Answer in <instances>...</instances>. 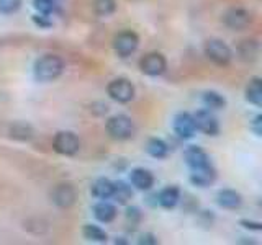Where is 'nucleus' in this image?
<instances>
[{
    "mask_svg": "<svg viewBox=\"0 0 262 245\" xmlns=\"http://www.w3.org/2000/svg\"><path fill=\"white\" fill-rule=\"evenodd\" d=\"M35 79L39 82H53L64 72V61L59 56L46 54L35 62Z\"/></svg>",
    "mask_w": 262,
    "mask_h": 245,
    "instance_id": "obj_1",
    "label": "nucleus"
},
{
    "mask_svg": "<svg viewBox=\"0 0 262 245\" xmlns=\"http://www.w3.org/2000/svg\"><path fill=\"white\" fill-rule=\"evenodd\" d=\"M106 131L117 141H126L135 134V122L126 114H115L106 121Z\"/></svg>",
    "mask_w": 262,
    "mask_h": 245,
    "instance_id": "obj_2",
    "label": "nucleus"
},
{
    "mask_svg": "<svg viewBox=\"0 0 262 245\" xmlns=\"http://www.w3.org/2000/svg\"><path fill=\"white\" fill-rule=\"evenodd\" d=\"M205 54H207L208 59L211 62H215L216 65H228L233 59L231 47L221 39L207 41V44H205Z\"/></svg>",
    "mask_w": 262,
    "mask_h": 245,
    "instance_id": "obj_3",
    "label": "nucleus"
},
{
    "mask_svg": "<svg viewBox=\"0 0 262 245\" xmlns=\"http://www.w3.org/2000/svg\"><path fill=\"white\" fill-rule=\"evenodd\" d=\"M106 92L112 100L118 102V103H128L135 98V87L128 79H115L112 80L108 87H106Z\"/></svg>",
    "mask_w": 262,
    "mask_h": 245,
    "instance_id": "obj_4",
    "label": "nucleus"
},
{
    "mask_svg": "<svg viewBox=\"0 0 262 245\" xmlns=\"http://www.w3.org/2000/svg\"><path fill=\"white\" fill-rule=\"evenodd\" d=\"M53 147L57 154L61 155H76L80 149V141L79 137L71 133V131H59L54 136Z\"/></svg>",
    "mask_w": 262,
    "mask_h": 245,
    "instance_id": "obj_5",
    "label": "nucleus"
},
{
    "mask_svg": "<svg viewBox=\"0 0 262 245\" xmlns=\"http://www.w3.org/2000/svg\"><path fill=\"white\" fill-rule=\"evenodd\" d=\"M139 44V38L135 31H121L113 39V49L120 57H128L133 54Z\"/></svg>",
    "mask_w": 262,
    "mask_h": 245,
    "instance_id": "obj_6",
    "label": "nucleus"
},
{
    "mask_svg": "<svg viewBox=\"0 0 262 245\" xmlns=\"http://www.w3.org/2000/svg\"><path fill=\"white\" fill-rule=\"evenodd\" d=\"M139 69H141L143 74L149 77H158L162 76L167 69V62L166 57L159 53H149L146 54L141 61H139Z\"/></svg>",
    "mask_w": 262,
    "mask_h": 245,
    "instance_id": "obj_7",
    "label": "nucleus"
},
{
    "mask_svg": "<svg viewBox=\"0 0 262 245\" xmlns=\"http://www.w3.org/2000/svg\"><path fill=\"white\" fill-rule=\"evenodd\" d=\"M223 20H225V24H226L228 28H231V30H244V28H248L249 24H251L252 16L243 7H231L225 13Z\"/></svg>",
    "mask_w": 262,
    "mask_h": 245,
    "instance_id": "obj_8",
    "label": "nucleus"
},
{
    "mask_svg": "<svg viewBox=\"0 0 262 245\" xmlns=\"http://www.w3.org/2000/svg\"><path fill=\"white\" fill-rule=\"evenodd\" d=\"M193 119H195V126L196 131H202V133L208 134V136H216L220 133V125H218V119L213 116L211 111L208 108L205 110H199L193 114Z\"/></svg>",
    "mask_w": 262,
    "mask_h": 245,
    "instance_id": "obj_9",
    "label": "nucleus"
},
{
    "mask_svg": "<svg viewBox=\"0 0 262 245\" xmlns=\"http://www.w3.org/2000/svg\"><path fill=\"white\" fill-rule=\"evenodd\" d=\"M174 133L180 139H190L196 133V126H195V119L193 114L182 111L177 113L174 118Z\"/></svg>",
    "mask_w": 262,
    "mask_h": 245,
    "instance_id": "obj_10",
    "label": "nucleus"
},
{
    "mask_svg": "<svg viewBox=\"0 0 262 245\" xmlns=\"http://www.w3.org/2000/svg\"><path fill=\"white\" fill-rule=\"evenodd\" d=\"M184 159L190 170H199V168H205V167L211 165L208 154L205 152L202 147H196V145L188 147L184 154Z\"/></svg>",
    "mask_w": 262,
    "mask_h": 245,
    "instance_id": "obj_11",
    "label": "nucleus"
},
{
    "mask_svg": "<svg viewBox=\"0 0 262 245\" xmlns=\"http://www.w3.org/2000/svg\"><path fill=\"white\" fill-rule=\"evenodd\" d=\"M53 201L59 208H71L76 203V190L71 185H57L53 191Z\"/></svg>",
    "mask_w": 262,
    "mask_h": 245,
    "instance_id": "obj_12",
    "label": "nucleus"
},
{
    "mask_svg": "<svg viewBox=\"0 0 262 245\" xmlns=\"http://www.w3.org/2000/svg\"><path fill=\"white\" fill-rule=\"evenodd\" d=\"M129 180H131V183H133V186L138 188V190H141V191L151 190V186L154 185V177H152L151 172L146 170V168L131 170Z\"/></svg>",
    "mask_w": 262,
    "mask_h": 245,
    "instance_id": "obj_13",
    "label": "nucleus"
},
{
    "mask_svg": "<svg viewBox=\"0 0 262 245\" xmlns=\"http://www.w3.org/2000/svg\"><path fill=\"white\" fill-rule=\"evenodd\" d=\"M216 178V172L213 168V165H208L205 168H199V170H192L190 174V182L196 186H210Z\"/></svg>",
    "mask_w": 262,
    "mask_h": 245,
    "instance_id": "obj_14",
    "label": "nucleus"
},
{
    "mask_svg": "<svg viewBox=\"0 0 262 245\" xmlns=\"http://www.w3.org/2000/svg\"><path fill=\"white\" fill-rule=\"evenodd\" d=\"M216 203L225 209H237L243 204V198L234 190H221L216 194Z\"/></svg>",
    "mask_w": 262,
    "mask_h": 245,
    "instance_id": "obj_15",
    "label": "nucleus"
},
{
    "mask_svg": "<svg viewBox=\"0 0 262 245\" xmlns=\"http://www.w3.org/2000/svg\"><path fill=\"white\" fill-rule=\"evenodd\" d=\"M94 216L97 220H100V223L108 224L117 217V208L108 201H100L94 206Z\"/></svg>",
    "mask_w": 262,
    "mask_h": 245,
    "instance_id": "obj_16",
    "label": "nucleus"
},
{
    "mask_svg": "<svg viewBox=\"0 0 262 245\" xmlns=\"http://www.w3.org/2000/svg\"><path fill=\"white\" fill-rule=\"evenodd\" d=\"M158 200H159V204H161L162 208H166V209L176 208L179 200H180V190H179L177 186H167V188H164V190L159 193Z\"/></svg>",
    "mask_w": 262,
    "mask_h": 245,
    "instance_id": "obj_17",
    "label": "nucleus"
},
{
    "mask_svg": "<svg viewBox=\"0 0 262 245\" xmlns=\"http://www.w3.org/2000/svg\"><path fill=\"white\" fill-rule=\"evenodd\" d=\"M246 100L256 106H262V80L259 77L251 79L246 87Z\"/></svg>",
    "mask_w": 262,
    "mask_h": 245,
    "instance_id": "obj_18",
    "label": "nucleus"
},
{
    "mask_svg": "<svg viewBox=\"0 0 262 245\" xmlns=\"http://www.w3.org/2000/svg\"><path fill=\"white\" fill-rule=\"evenodd\" d=\"M92 194L98 200H108L113 194V182L108 178H98L92 185Z\"/></svg>",
    "mask_w": 262,
    "mask_h": 245,
    "instance_id": "obj_19",
    "label": "nucleus"
},
{
    "mask_svg": "<svg viewBox=\"0 0 262 245\" xmlns=\"http://www.w3.org/2000/svg\"><path fill=\"white\" fill-rule=\"evenodd\" d=\"M146 152L154 159H166L167 154H169V147L166 142L162 141V139L152 137L146 144Z\"/></svg>",
    "mask_w": 262,
    "mask_h": 245,
    "instance_id": "obj_20",
    "label": "nucleus"
},
{
    "mask_svg": "<svg viewBox=\"0 0 262 245\" xmlns=\"http://www.w3.org/2000/svg\"><path fill=\"white\" fill-rule=\"evenodd\" d=\"M112 198L120 204H126L131 198H133V191H131V188L125 182H115Z\"/></svg>",
    "mask_w": 262,
    "mask_h": 245,
    "instance_id": "obj_21",
    "label": "nucleus"
},
{
    "mask_svg": "<svg viewBox=\"0 0 262 245\" xmlns=\"http://www.w3.org/2000/svg\"><path fill=\"white\" fill-rule=\"evenodd\" d=\"M82 235H84L87 240H92V242H106V239H108V235H106L103 229L94 224H85L84 229H82Z\"/></svg>",
    "mask_w": 262,
    "mask_h": 245,
    "instance_id": "obj_22",
    "label": "nucleus"
},
{
    "mask_svg": "<svg viewBox=\"0 0 262 245\" xmlns=\"http://www.w3.org/2000/svg\"><path fill=\"white\" fill-rule=\"evenodd\" d=\"M203 103L208 110H221L226 106L225 96H221L218 92H211V90L203 93Z\"/></svg>",
    "mask_w": 262,
    "mask_h": 245,
    "instance_id": "obj_23",
    "label": "nucleus"
},
{
    "mask_svg": "<svg viewBox=\"0 0 262 245\" xmlns=\"http://www.w3.org/2000/svg\"><path fill=\"white\" fill-rule=\"evenodd\" d=\"M117 10V2L115 0H94V12L98 16H108Z\"/></svg>",
    "mask_w": 262,
    "mask_h": 245,
    "instance_id": "obj_24",
    "label": "nucleus"
},
{
    "mask_svg": "<svg viewBox=\"0 0 262 245\" xmlns=\"http://www.w3.org/2000/svg\"><path fill=\"white\" fill-rule=\"evenodd\" d=\"M33 7L41 15H51L56 10V0H33Z\"/></svg>",
    "mask_w": 262,
    "mask_h": 245,
    "instance_id": "obj_25",
    "label": "nucleus"
},
{
    "mask_svg": "<svg viewBox=\"0 0 262 245\" xmlns=\"http://www.w3.org/2000/svg\"><path fill=\"white\" fill-rule=\"evenodd\" d=\"M21 7V0H0V12L5 15L15 13Z\"/></svg>",
    "mask_w": 262,
    "mask_h": 245,
    "instance_id": "obj_26",
    "label": "nucleus"
},
{
    "mask_svg": "<svg viewBox=\"0 0 262 245\" xmlns=\"http://www.w3.org/2000/svg\"><path fill=\"white\" fill-rule=\"evenodd\" d=\"M138 242L141 245H156L158 243V239H156L152 234H143L141 237H139Z\"/></svg>",
    "mask_w": 262,
    "mask_h": 245,
    "instance_id": "obj_27",
    "label": "nucleus"
},
{
    "mask_svg": "<svg viewBox=\"0 0 262 245\" xmlns=\"http://www.w3.org/2000/svg\"><path fill=\"white\" fill-rule=\"evenodd\" d=\"M260 125H262V116H260V114H257V116L254 118L252 125H251V129L254 131V134H256V136H260V133H262Z\"/></svg>",
    "mask_w": 262,
    "mask_h": 245,
    "instance_id": "obj_28",
    "label": "nucleus"
},
{
    "mask_svg": "<svg viewBox=\"0 0 262 245\" xmlns=\"http://www.w3.org/2000/svg\"><path fill=\"white\" fill-rule=\"evenodd\" d=\"M241 224L248 229H254V231H260V223H249V220H241Z\"/></svg>",
    "mask_w": 262,
    "mask_h": 245,
    "instance_id": "obj_29",
    "label": "nucleus"
}]
</instances>
